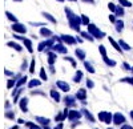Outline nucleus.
<instances>
[{
	"instance_id": "f257e3e1",
	"label": "nucleus",
	"mask_w": 133,
	"mask_h": 129,
	"mask_svg": "<svg viewBox=\"0 0 133 129\" xmlns=\"http://www.w3.org/2000/svg\"><path fill=\"white\" fill-rule=\"evenodd\" d=\"M65 13H66V17H68V20H69L71 28L75 29V31H77V32H80V25L83 24L81 17H79L77 15H75L69 8H65Z\"/></svg>"
},
{
	"instance_id": "f03ea898",
	"label": "nucleus",
	"mask_w": 133,
	"mask_h": 129,
	"mask_svg": "<svg viewBox=\"0 0 133 129\" xmlns=\"http://www.w3.org/2000/svg\"><path fill=\"white\" fill-rule=\"evenodd\" d=\"M87 27H88V32H89L93 37H96V39H103V37L105 36L104 32H101L95 24H88Z\"/></svg>"
},
{
	"instance_id": "7ed1b4c3",
	"label": "nucleus",
	"mask_w": 133,
	"mask_h": 129,
	"mask_svg": "<svg viewBox=\"0 0 133 129\" xmlns=\"http://www.w3.org/2000/svg\"><path fill=\"white\" fill-rule=\"evenodd\" d=\"M98 120L105 123V124H110L113 121V116L110 114L109 112H100L98 113Z\"/></svg>"
},
{
	"instance_id": "20e7f679",
	"label": "nucleus",
	"mask_w": 133,
	"mask_h": 129,
	"mask_svg": "<svg viewBox=\"0 0 133 129\" xmlns=\"http://www.w3.org/2000/svg\"><path fill=\"white\" fill-rule=\"evenodd\" d=\"M12 29H14V32H17V33H25V32H27L25 25L20 24V23H14L12 24Z\"/></svg>"
},
{
	"instance_id": "39448f33",
	"label": "nucleus",
	"mask_w": 133,
	"mask_h": 129,
	"mask_svg": "<svg viewBox=\"0 0 133 129\" xmlns=\"http://www.w3.org/2000/svg\"><path fill=\"white\" fill-rule=\"evenodd\" d=\"M113 123L116 124V125H121V124H124L125 123V117H124V114L123 113H115L113 114Z\"/></svg>"
},
{
	"instance_id": "423d86ee",
	"label": "nucleus",
	"mask_w": 133,
	"mask_h": 129,
	"mask_svg": "<svg viewBox=\"0 0 133 129\" xmlns=\"http://www.w3.org/2000/svg\"><path fill=\"white\" fill-rule=\"evenodd\" d=\"M81 113L83 112H79V111H69V114H68V119L69 121H77V120H80V117H81Z\"/></svg>"
},
{
	"instance_id": "0eeeda50",
	"label": "nucleus",
	"mask_w": 133,
	"mask_h": 129,
	"mask_svg": "<svg viewBox=\"0 0 133 129\" xmlns=\"http://www.w3.org/2000/svg\"><path fill=\"white\" fill-rule=\"evenodd\" d=\"M64 103L66 106H76V96H65Z\"/></svg>"
},
{
	"instance_id": "6e6552de",
	"label": "nucleus",
	"mask_w": 133,
	"mask_h": 129,
	"mask_svg": "<svg viewBox=\"0 0 133 129\" xmlns=\"http://www.w3.org/2000/svg\"><path fill=\"white\" fill-rule=\"evenodd\" d=\"M15 37L16 39H20L21 41H23L24 43V45L27 47V49H28V52H33V49H32V43H31V40L29 39H25V37H20V36H17V35H15Z\"/></svg>"
},
{
	"instance_id": "1a4fd4ad",
	"label": "nucleus",
	"mask_w": 133,
	"mask_h": 129,
	"mask_svg": "<svg viewBox=\"0 0 133 129\" xmlns=\"http://www.w3.org/2000/svg\"><path fill=\"white\" fill-rule=\"evenodd\" d=\"M56 85L61 89V91H64V92H69V89H71V87L68 85V83H65V81H61V80H59V81H56Z\"/></svg>"
},
{
	"instance_id": "9d476101",
	"label": "nucleus",
	"mask_w": 133,
	"mask_h": 129,
	"mask_svg": "<svg viewBox=\"0 0 133 129\" xmlns=\"http://www.w3.org/2000/svg\"><path fill=\"white\" fill-rule=\"evenodd\" d=\"M27 104H28V99L27 97H23L20 101H19V105H20V111L27 113L28 112V108H27Z\"/></svg>"
},
{
	"instance_id": "9b49d317",
	"label": "nucleus",
	"mask_w": 133,
	"mask_h": 129,
	"mask_svg": "<svg viewBox=\"0 0 133 129\" xmlns=\"http://www.w3.org/2000/svg\"><path fill=\"white\" fill-rule=\"evenodd\" d=\"M52 49L55 52H60V53H66V52H68V51H66V48L61 44V43H57V44L52 45Z\"/></svg>"
},
{
	"instance_id": "f8f14e48",
	"label": "nucleus",
	"mask_w": 133,
	"mask_h": 129,
	"mask_svg": "<svg viewBox=\"0 0 133 129\" xmlns=\"http://www.w3.org/2000/svg\"><path fill=\"white\" fill-rule=\"evenodd\" d=\"M61 40H63L64 43H66V44H69V45L76 44V41H77L75 37H72V36H69V35H63V36H61Z\"/></svg>"
},
{
	"instance_id": "ddd939ff",
	"label": "nucleus",
	"mask_w": 133,
	"mask_h": 129,
	"mask_svg": "<svg viewBox=\"0 0 133 129\" xmlns=\"http://www.w3.org/2000/svg\"><path fill=\"white\" fill-rule=\"evenodd\" d=\"M76 99H77V100L84 101V100L87 99V92H85V89H80V91H77V93H76Z\"/></svg>"
},
{
	"instance_id": "4468645a",
	"label": "nucleus",
	"mask_w": 133,
	"mask_h": 129,
	"mask_svg": "<svg viewBox=\"0 0 133 129\" xmlns=\"http://www.w3.org/2000/svg\"><path fill=\"white\" fill-rule=\"evenodd\" d=\"M81 112H83V114H84V116H85V117H87V119L89 120L91 123H95V121H96V119L92 116V113H91V112H88V109L83 108V109H81Z\"/></svg>"
},
{
	"instance_id": "2eb2a0df",
	"label": "nucleus",
	"mask_w": 133,
	"mask_h": 129,
	"mask_svg": "<svg viewBox=\"0 0 133 129\" xmlns=\"http://www.w3.org/2000/svg\"><path fill=\"white\" fill-rule=\"evenodd\" d=\"M47 53H48V64L49 65H53V63L56 61V53H53V52H49V51H47Z\"/></svg>"
},
{
	"instance_id": "dca6fc26",
	"label": "nucleus",
	"mask_w": 133,
	"mask_h": 129,
	"mask_svg": "<svg viewBox=\"0 0 133 129\" xmlns=\"http://www.w3.org/2000/svg\"><path fill=\"white\" fill-rule=\"evenodd\" d=\"M109 41L112 43V45H113V48L116 49V51H118L120 53L123 52V48H121V45H120V43H117V41H115L113 40V37H109Z\"/></svg>"
},
{
	"instance_id": "f3484780",
	"label": "nucleus",
	"mask_w": 133,
	"mask_h": 129,
	"mask_svg": "<svg viewBox=\"0 0 133 129\" xmlns=\"http://www.w3.org/2000/svg\"><path fill=\"white\" fill-rule=\"evenodd\" d=\"M51 97L56 101V103H59V101H60V93H59L56 89H52V91H51Z\"/></svg>"
},
{
	"instance_id": "a211bd4d",
	"label": "nucleus",
	"mask_w": 133,
	"mask_h": 129,
	"mask_svg": "<svg viewBox=\"0 0 133 129\" xmlns=\"http://www.w3.org/2000/svg\"><path fill=\"white\" fill-rule=\"evenodd\" d=\"M27 83V76H24V77H20V80L16 83V85H15V89H19V88H21L23 85Z\"/></svg>"
},
{
	"instance_id": "6ab92c4d",
	"label": "nucleus",
	"mask_w": 133,
	"mask_h": 129,
	"mask_svg": "<svg viewBox=\"0 0 133 129\" xmlns=\"http://www.w3.org/2000/svg\"><path fill=\"white\" fill-rule=\"evenodd\" d=\"M36 121H37L39 124H41L43 126H45V125L49 124V120H48V119H44V117H41V116H37V117H36Z\"/></svg>"
},
{
	"instance_id": "aec40b11",
	"label": "nucleus",
	"mask_w": 133,
	"mask_h": 129,
	"mask_svg": "<svg viewBox=\"0 0 133 129\" xmlns=\"http://www.w3.org/2000/svg\"><path fill=\"white\" fill-rule=\"evenodd\" d=\"M40 35L44 36V37H49V36L52 35V32H51L48 28H44V27H43V28L40 29Z\"/></svg>"
},
{
	"instance_id": "412c9836",
	"label": "nucleus",
	"mask_w": 133,
	"mask_h": 129,
	"mask_svg": "<svg viewBox=\"0 0 133 129\" xmlns=\"http://www.w3.org/2000/svg\"><path fill=\"white\" fill-rule=\"evenodd\" d=\"M75 55L77 56V59H80V60H84L85 59V52L83 49H76L75 51Z\"/></svg>"
},
{
	"instance_id": "4be33fe9",
	"label": "nucleus",
	"mask_w": 133,
	"mask_h": 129,
	"mask_svg": "<svg viewBox=\"0 0 133 129\" xmlns=\"http://www.w3.org/2000/svg\"><path fill=\"white\" fill-rule=\"evenodd\" d=\"M116 31L117 32H121V31H123L124 29V21L123 20H116Z\"/></svg>"
},
{
	"instance_id": "5701e85b",
	"label": "nucleus",
	"mask_w": 133,
	"mask_h": 129,
	"mask_svg": "<svg viewBox=\"0 0 133 129\" xmlns=\"http://www.w3.org/2000/svg\"><path fill=\"white\" fill-rule=\"evenodd\" d=\"M7 45H8V47H11V48H14V49H16L17 52H21V49H23V48H21L19 44H16V43H14V41H9V43H7Z\"/></svg>"
},
{
	"instance_id": "b1692460",
	"label": "nucleus",
	"mask_w": 133,
	"mask_h": 129,
	"mask_svg": "<svg viewBox=\"0 0 133 129\" xmlns=\"http://www.w3.org/2000/svg\"><path fill=\"white\" fill-rule=\"evenodd\" d=\"M81 79H83V72H81V71H77L76 74H75V77H73V81H75V83H80Z\"/></svg>"
},
{
	"instance_id": "393cba45",
	"label": "nucleus",
	"mask_w": 133,
	"mask_h": 129,
	"mask_svg": "<svg viewBox=\"0 0 133 129\" xmlns=\"http://www.w3.org/2000/svg\"><path fill=\"white\" fill-rule=\"evenodd\" d=\"M39 85H40V80H31L29 83H28V87L32 89V88H36V87H39Z\"/></svg>"
},
{
	"instance_id": "a878e982",
	"label": "nucleus",
	"mask_w": 133,
	"mask_h": 129,
	"mask_svg": "<svg viewBox=\"0 0 133 129\" xmlns=\"http://www.w3.org/2000/svg\"><path fill=\"white\" fill-rule=\"evenodd\" d=\"M84 67H85V69L89 72V73H95V68L92 67V64L91 63H88V61H84Z\"/></svg>"
},
{
	"instance_id": "bb28decb",
	"label": "nucleus",
	"mask_w": 133,
	"mask_h": 129,
	"mask_svg": "<svg viewBox=\"0 0 133 129\" xmlns=\"http://www.w3.org/2000/svg\"><path fill=\"white\" fill-rule=\"evenodd\" d=\"M43 16L45 17L47 20H49L51 23H53V24H56V19H55L52 15H49V13H47V12H43Z\"/></svg>"
},
{
	"instance_id": "cd10ccee",
	"label": "nucleus",
	"mask_w": 133,
	"mask_h": 129,
	"mask_svg": "<svg viewBox=\"0 0 133 129\" xmlns=\"http://www.w3.org/2000/svg\"><path fill=\"white\" fill-rule=\"evenodd\" d=\"M103 59H104V63L107 64V65H109V67H115V65H116V61H115V60H110V59H108L107 56H104Z\"/></svg>"
},
{
	"instance_id": "c85d7f7f",
	"label": "nucleus",
	"mask_w": 133,
	"mask_h": 129,
	"mask_svg": "<svg viewBox=\"0 0 133 129\" xmlns=\"http://www.w3.org/2000/svg\"><path fill=\"white\" fill-rule=\"evenodd\" d=\"M80 33H81V36L84 37V39H87V40H89V41H93V36L89 33V32H80Z\"/></svg>"
},
{
	"instance_id": "c756f323",
	"label": "nucleus",
	"mask_w": 133,
	"mask_h": 129,
	"mask_svg": "<svg viewBox=\"0 0 133 129\" xmlns=\"http://www.w3.org/2000/svg\"><path fill=\"white\" fill-rule=\"evenodd\" d=\"M117 16H124V8H123V5H118V7H116V12H115Z\"/></svg>"
},
{
	"instance_id": "7c9ffc66",
	"label": "nucleus",
	"mask_w": 133,
	"mask_h": 129,
	"mask_svg": "<svg viewBox=\"0 0 133 129\" xmlns=\"http://www.w3.org/2000/svg\"><path fill=\"white\" fill-rule=\"evenodd\" d=\"M118 43H120V45H121V48H123V49H125V51H130V49H132V48H130V45H128L124 40H120Z\"/></svg>"
},
{
	"instance_id": "2f4dec72",
	"label": "nucleus",
	"mask_w": 133,
	"mask_h": 129,
	"mask_svg": "<svg viewBox=\"0 0 133 129\" xmlns=\"http://www.w3.org/2000/svg\"><path fill=\"white\" fill-rule=\"evenodd\" d=\"M40 77H41V80H44V81H47V80H48V76H47L45 69H44V68L40 69Z\"/></svg>"
},
{
	"instance_id": "473e14b6",
	"label": "nucleus",
	"mask_w": 133,
	"mask_h": 129,
	"mask_svg": "<svg viewBox=\"0 0 133 129\" xmlns=\"http://www.w3.org/2000/svg\"><path fill=\"white\" fill-rule=\"evenodd\" d=\"M25 125H27L29 129H44V128H41V126H39V125H36V124H33V123H25Z\"/></svg>"
},
{
	"instance_id": "72a5a7b5",
	"label": "nucleus",
	"mask_w": 133,
	"mask_h": 129,
	"mask_svg": "<svg viewBox=\"0 0 133 129\" xmlns=\"http://www.w3.org/2000/svg\"><path fill=\"white\" fill-rule=\"evenodd\" d=\"M64 119H66L65 114H64V112H63V113H57L56 117H55V121H63Z\"/></svg>"
},
{
	"instance_id": "f704fd0d",
	"label": "nucleus",
	"mask_w": 133,
	"mask_h": 129,
	"mask_svg": "<svg viewBox=\"0 0 133 129\" xmlns=\"http://www.w3.org/2000/svg\"><path fill=\"white\" fill-rule=\"evenodd\" d=\"M5 15H7V17H8L11 21H14V23H17V19H16V16H14L11 12H5Z\"/></svg>"
},
{
	"instance_id": "c9c22d12",
	"label": "nucleus",
	"mask_w": 133,
	"mask_h": 129,
	"mask_svg": "<svg viewBox=\"0 0 133 129\" xmlns=\"http://www.w3.org/2000/svg\"><path fill=\"white\" fill-rule=\"evenodd\" d=\"M118 3L123 5V7H132V3L128 2V0H118Z\"/></svg>"
},
{
	"instance_id": "e433bc0d",
	"label": "nucleus",
	"mask_w": 133,
	"mask_h": 129,
	"mask_svg": "<svg viewBox=\"0 0 133 129\" xmlns=\"http://www.w3.org/2000/svg\"><path fill=\"white\" fill-rule=\"evenodd\" d=\"M81 21H83V24H84V25L91 24V23H89V17L85 16V15H83V16H81Z\"/></svg>"
},
{
	"instance_id": "4c0bfd02",
	"label": "nucleus",
	"mask_w": 133,
	"mask_h": 129,
	"mask_svg": "<svg viewBox=\"0 0 133 129\" xmlns=\"http://www.w3.org/2000/svg\"><path fill=\"white\" fill-rule=\"evenodd\" d=\"M121 83H128L130 85H133V77H125V79H121Z\"/></svg>"
},
{
	"instance_id": "58836bf2",
	"label": "nucleus",
	"mask_w": 133,
	"mask_h": 129,
	"mask_svg": "<svg viewBox=\"0 0 133 129\" xmlns=\"http://www.w3.org/2000/svg\"><path fill=\"white\" fill-rule=\"evenodd\" d=\"M5 117H7V119H9V120H12V119H15V113L11 112V111H7L5 112Z\"/></svg>"
},
{
	"instance_id": "ea45409f",
	"label": "nucleus",
	"mask_w": 133,
	"mask_h": 129,
	"mask_svg": "<svg viewBox=\"0 0 133 129\" xmlns=\"http://www.w3.org/2000/svg\"><path fill=\"white\" fill-rule=\"evenodd\" d=\"M15 85H16L15 80H8V83H7V88H8V89H11L12 87H15Z\"/></svg>"
},
{
	"instance_id": "a19ab883",
	"label": "nucleus",
	"mask_w": 133,
	"mask_h": 129,
	"mask_svg": "<svg viewBox=\"0 0 133 129\" xmlns=\"http://www.w3.org/2000/svg\"><path fill=\"white\" fill-rule=\"evenodd\" d=\"M64 60H66V61H69L71 64H72V67H76V61L72 59V57H69V56H65L64 57Z\"/></svg>"
},
{
	"instance_id": "79ce46f5",
	"label": "nucleus",
	"mask_w": 133,
	"mask_h": 129,
	"mask_svg": "<svg viewBox=\"0 0 133 129\" xmlns=\"http://www.w3.org/2000/svg\"><path fill=\"white\" fill-rule=\"evenodd\" d=\"M35 64H36L35 59H32V61H31V68H29V72H31V73L35 72Z\"/></svg>"
},
{
	"instance_id": "37998d69",
	"label": "nucleus",
	"mask_w": 133,
	"mask_h": 129,
	"mask_svg": "<svg viewBox=\"0 0 133 129\" xmlns=\"http://www.w3.org/2000/svg\"><path fill=\"white\" fill-rule=\"evenodd\" d=\"M98 49H100V53H101V56H103V57H104V56H107V51H105L104 45H100V47H98Z\"/></svg>"
},
{
	"instance_id": "c03bdc74",
	"label": "nucleus",
	"mask_w": 133,
	"mask_h": 129,
	"mask_svg": "<svg viewBox=\"0 0 133 129\" xmlns=\"http://www.w3.org/2000/svg\"><path fill=\"white\" fill-rule=\"evenodd\" d=\"M87 87L89 88V89H92V88L95 87V84H93V81H92V80H87Z\"/></svg>"
},
{
	"instance_id": "a18cd8bd",
	"label": "nucleus",
	"mask_w": 133,
	"mask_h": 129,
	"mask_svg": "<svg viewBox=\"0 0 133 129\" xmlns=\"http://www.w3.org/2000/svg\"><path fill=\"white\" fill-rule=\"evenodd\" d=\"M108 7H109V9L112 11V12H116V5H115L113 3H109V4H108Z\"/></svg>"
},
{
	"instance_id": "49530a36",
	"label": "nucleus",
	"mask_w": 133,
	"mask_h": 129,
	"mask_svg": "<svg viewBox=\"0 0 133 129\" xmlns=\"http://www.w3.org/2000/svg\"><path fill=\"white\" fill-rule=\"evenodd\" d=\"M120 129H133L132 125H128V124H123V126H121Z\"/></svg>"
},
{
	"instance_id": "de8ad7c7",
	"label": "nucleus",
	"mask_w": 133,
	"mask_h": 129,
	"mask_svg": "<svg viewBox=\"0 0 133 129\" xmlns=\"http://www.w3.org/2000/svg\"><path fill=\"white\" fill-rule=\"evenodd\" d=\"M123 67H124V69H127V71H130V69H132L128 63H124V64H123Z\"/></svg>"
},
{
	"instance_id": "09e8293b",
	"label": "nucleus",
	"mask_w": 133,
	"mask_h": 129,
	"mask_svg": "<svg viewBox=\"0 0 133 129\" xmlns=\"http://www.w3.org/2000/svg\"><path fill=\"white\" fill-rule=\"evenodd\" d=\"M109 20L112 21V23H116V17H115L113 15H110V16H109Z\"/></svg>"
},
{
	"instance_id": "8fccbe9b",
	"label": "nucleus",
	"mask_w": 133,
	"mask_h": 129,
	"mask_svg": "<svg viewBox=\"0 0 133 129\" xmlns=\"http://www.w3.org/2000/svg\"><path fill=\"white\" fill-rule=\"evenodd\" d=\"M4 73H5V74H7V76H12V74H14V73H12V72H9V71H8V69H4Z\"/></svg>"
},
{
	"instance_id": "3c124183",
	"label": "nucleus",
	"mask_w": 133,
	"mask_h": 129,
	"mask_svg": "<svg viewBox=\"0 0 133 129\" xmlns=\"http://www.w3.org/2000/svg\"><path fill=\"white\" fill-rule=\"evenodd\" d=\"M84 3H91V4H93L95 3V0H83Z\"/></svg>"
},
{
	"instance_id": "603ef678",
	"label": "nucleus",
	"mask_w": 133,
	"mask_h": 129,
	"mask_svg": "<svg viewBox=\"0 0 133 129\" xmlns=\"http://www.w3.org/2000/svg\"><path fill=\"white\" fill-rule=\"evenodd\" d=\"M27 68V61L24 60V63H23V65H21V69H25Z\"/></svg>"
},
{
	"instance_id": "864d4df0",
	"label": "nucleus",
	"mask_w": 133,
	"mask_h": 129,
	"mask_svg": "<svg viewBox=\"0 0 133 129\" xmlns=\"http://www.w3.org/2000/svg\"><path fill=\"white\" fill-rule=\"evenodd\" d=\"M63 128H64V126H63V124H57L55 129H63Z\"/></svg>"
},
{
	"instance_id": "5fc2aeb1",
	"label": "nucleus",
	"mask_w": 133,
	"mask_h": 129,
	"mask_svg": "<svg viewBox=\"0 0 133 129\" xmlns=\"http://www.w3.org/2000/svg\"><path fill=\"white\" fill-rule=\"evenodd\" d=\"M5 108H7V109H9V108H11V104H9V101H5Z\"/></svg>"
},
{
	"instance_id": "6e6d98bb",
	"label": "nucleus",
	"mask_w": 133,
	"mask_h": 129,
	"mask_svg": "<svg viewBox=\"0 0 133 129\" xmlns=\"http://www.w3.org/2000/svg\"><path fill=\"white\" fill-rule=\"evenodd\" d=\"M43 128H44V129H51V128H49L48 125H45V126H43Z\"/></svg>"
},
{
	"instance_id": "4d7b16f0",
	"label": "nucleus",
	"mask_w": 133,
	"mask_h": 129,
	"mask_svg": "<svg viewBox=\"0 0 133 129\" xmlns=\"http://www.w3.org/2000/svg\"><path fill=\"white\" fill-rule=\"evenodd\" d=\"M130 117H132V119H133V111H130Z\"/></svg>"
},
{
	"instance_id": "13d9d810",
	"label": "nucleus",
	"mask_w": 133,
	"mask_h": 129,
	"mask_svg": "<svg viewBox=\"0 0 133 129\" xmlns=\"http://www.w3.org/2000/svg\"><path fill=\"white\" fill-rule=\"evenodd\" d=\"M17 128H19V126H14V128H11V129H17Z\"/></svg>"
},
{
	"instance_id": "bf43d9fd",
	"label": "nucleus",
	"mask_w": 133,
	"mask_h": 129,
	"mask_svg": "<svg viewBox=\"0 0 133 129\" xmlns=\"http://www.w3.org/2000/svg\"><path fill=\"white\" fill-rule=\"evenodd\" d=\"M15 2H21V0H15Z\"/></svg>"
},
{
	"instance_id": "052dcab7",
	"label": "nucleus",
	"mask_w": 133,
	"mask_h": 129,
	"mask_svg": "<svg viewBox=\"0 0 133 129\" xmlns=\"http://www.w3.org/2000/svg\"><path fill=\"white\" fill-rule=\"evenodd\" d=\"M130 71H132V73H133V67H132V69H130Z\"/></svg>"
},
{
	"instance_id": "680f3d73",
	"label": "nucleus",
	"mask_w": 133,
	"mask_h": 129,
	"mask_svg": "<svg viewBox=\"0 0 133 129\" xmlns=\"http://www.w3.org/2000/svg\"><path fill=\"white\" fill-rule=\"evenodd\" d=\"M108 129H112V128H108Z\"/></svg>"
},
{
	"instance_id": "e2e57ef3",
	"label": "nucleus",
	"mask_w": 133,
	"mask_h": 129,
	"mask_svg": "<svg viewBox=\"0 0 133 129\" xmlns=\"http://www.w3.org/2000/svg\"><path fill=\"white\" fill-rule=\"evenodd\" d=\"M72 2H75V0H72Z\"/></svg>"
},
{
	"instance_id": "0e129e2a",
	"label": "nucleus",
	"mask_w": 133,
	"mask_h": 129,
	"mask_svg": "<svg viewBox=\"0 0 133 129\" xmlns=\"http://www.w3.org/2000/svg\"><path fill=\"white\" fill-rule=\"evenodd\" d=\"M96 129H97V128H96Z\"/></svg>"
}]
</instances>
